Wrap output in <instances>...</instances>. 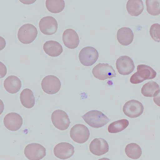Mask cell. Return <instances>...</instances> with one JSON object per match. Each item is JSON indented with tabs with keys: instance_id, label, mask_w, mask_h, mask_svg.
<instances>
[{
	"instance_id": "24",
	"label": "cell",
	"mask_w": 160,
	"mask_h": 160,
	"mask_svg": "<svg viewBox=\"0 0 160 160\" xmlns=\"http://www.w3.org/2000/svg\"><path fill=\"white\" fill-rule=\"evenodd\" d=\"M125 151L127 157L133 159H139L141 157L142 153L141 147L137 144L134 143H130L127 145Z\"/></svg>"
},
{
	"instance_id": "25",
	"label": "cell",
	"mask_w": 160,
	"mask_h": 160,
	"mask_svg": "<svg viewBox=\"0 0 160 160\" xmlns=\"http://www.w3.org/2000/svg\"><path fill=\"white\" fill-rule=\"evenodd\" d=\"M129 122L126 119L118 120L112 123L108 127V131L110 133H117L125 130L128 126Z\"/></svg>"
},
{
	"instance_id": "18",
	"label": "cell",
	"mask_w": 160,
	"mask_h": 160,
	"mask_svg": "<svg viewBox=\"0 0 160 160\" xmlns=\"http://www.w3.org/2000/svg\"><path fill=\"white\" fill-rule=\"evenodd\" d=\"M22 82L16 76L11 75L8 77L4 82V87L8 92L14 94L17 93L21 89Z\"/></svg>"
},
{
	"instance_id": "17",
	"label": "cell",
	"mask_w": 160,
	"mask_h": 160,
	"mask_svg": "<svg viewBox=\"0 0 160 160\" xmlns=\"http://www.w3.org/2000/svg\"><path fill=\"white\" fill-rule=\"evenodd\" d=\"M134 35L129 28L123 27L119 29L117 34L118 42L122 46H129L133 41Z\"/></svg>"
},
{
	"instance_id": "9",
	"label": "cell",
	"mask_w": 160,
	"mask_h": 160,
	"mask_svg": "<svg viewBox=\"0 0 160 160\" xmlns=\"http://www.w3.org/2000/svg\"><path fill=\"white\" fill-rule=\"evenodd\" d=\"M24 154L29 160H41L46 156V149L40 144L31 143L25 147Z\"/></svg>"
},
{
	"instance_id": "2",
	"label": "cell",
	"mask_w": 160,
	"mask_h": 160,
	"mask_svg": "<svg viewBox=\"0 0 160 160\" xmlns=\"http://www.w3.org/2000/svg\"><path fill=\"white\" fill-rule=\"evenodd\" d=\"M157 73L149 66L140 65L137 67V72L132 75L130 79L131 83L137 84L147 79H153Z\"/></svg>"
},
{
	"instance_id": "1",
	"label": "cell",
	"mask_w": 160,
	"mask_h": 160,
	"mask_svg": "<svg viewBox=\"0 0 160 160\" xmlns=\"http://www.w3.org/2000/svg\"><path fill=\"white\" fill-rule=\"evenodd\" d=\"M82 117L88 125L94 128L104 126L110 121L105 115L98 110L89 111Z\"/></svg>"
},
{
	"instance_id": "8",
	"label": "cell",
	"mask_w": 160,
	"mask_h": 160,
	"mask_svg": "<svg viewBox=\"0 0 160 160\" xmlns=\"http://www.w3.org/2000/svg\"><path fill=\"white\" fill-rule=\"evenodd\" d=\"M51 119L55 127L60 130L67 129L71 123L68 115L61 110L54 111L51 115Z\"/></svg>"
},
{
	"instance_id": "26",
	"label": "cell",
	"mask_w": 160,
	"mask_h": 160,
	"mask_svg": "<svg viewBox=\"0 0 160 160\" xmlns=\"http://www.w3.org/2000/svg\"><path fill=\"white\" fill-rule=\"evenodd\" d=\"M147 10L149 14L157 16L160 13V2L157 0H146Z\"/></svg>"
},
{
	"instance_id": "19",
	"label": "cell",
	"mask_w": 160,
	"mask_h": 160,
	"mask_svg": "<svg viewBox=\"0 0 160 160\" xmlns=\"http://www.w3.org/2000/svg\"><path fill=\"white\" fill-rule=\"evenodd\" d=\"M43 49L46 54L51 57H57L63 51L62 45L58 42L49 41L44 44Z\"/></svg>"
},
{
	"instance_id": "14",
	"label": "cell",
	"mask_w": 160,
	"mask_h": 160,
	"mask_svg": "<svg viewBox=\"0 0 160 160\" xmlns=\"http://www.w3.org/2000/svg\"><path fill=\"white\" fill-rule=\"evenodd\" d=\"M4 125L6 128L12 131L19 130L23 123V119L17 113L11 112L6 115L3 119Z\"/></svg>"
},
{
	"instance_id": "16",
	"label": "cell",
	"mask_w": 160,
	"mask_h": 160,
	"mask_svg": "<svg viewBox=\"0 0 160 160\" xmlns=\"http://www.w3.org/2000/svg\"><path fill=\"white\" fill-rule=\"evenodd\" d=\"M62 38L64 44L68 48L75 49L79 45V36L73 29H68L65 30L62 35Z\"/></svg>"
},
{
	"instance_id": "10",
	"label": "cell",
	"mask_w": 160,
	"mask_h": 160,
	"mask_svg": "<svg viewBox=\"0 0 160 160\" xmlns=\"http://www.w3.org/2000/svg\"><path fill=\"white\" fill-rule=\"evenodd\" d=\"M143 111L144 107L142 103L134 99L127 102L123 108L124 113L131 118L139 117L142 114Z\"/></svg>"
},
{
	"instance_id": "15",
	"label": "cell",
	"mask_w": 160,
	"mask_h": 160,
	"mask_svg": "<svg viewBox=\"0 0 160 160\" xmlns=\"http://www.w3.org/2000/svg\"><path fill=\"white\" fill-rule=\"evenodd\" d=\"M109 149L108 143L105 140L102 138H95L91 142L89 146L91 153L97 156L107 153Z\"/></svg>"
},
{
	"instance_id": "6",
	"label": "cell",
	"mask_w": 160,
	"mask_h": 160,
	"mask_svg": "<svg viewBox=\"0 0 160 160\" xmlns=\"http://www.w3.org/2000/svg\"><path fill=\"white\" fill-rule=\"evenodd\" d=\"M41 86L45 93L53 95L57 93L61 89V83L58 77L54 75H50L43 78Z\"/></svg>"
},
{
	"instance_id": "11",
	"label": "cell",
	"mask_w": 160,
	"mask_h": 160,
	"mask_svg": "<svg viewBox=\"0 0 160 160\" xmlns=\"http://www.w3.org/2000/svg\"><path fill=\"white\" fill-rule=\"evenodd\" d=\"M39 25L42 32L46 35L54 34L58 28L57 20L51 16H47L42 18L39 21Z\"/></svg>"
},
{
	"instance_id": "12",
	"label": "cell",
	"mask_w": 160,
	"mask_h": 160,
	"mask_svg": "<svg viewBox=\"0 0 160 160\" xmlns=\"http://www.w3.org/2000/svg\"><path fill=\"white\" fill-rule=\"evenodd\" d=\"M116 66L118 73L123 75L130 74L135 67L133 60L127 56H122L118 59Z\"/></svg>"
},
{
	"instance_id": "7",
	"label": "cell",
	"mask_w": 160,
	"mask_h": 160,
	"mask_svg": "<svg viewBox=\"0 0 160 160\" xmlns=\"http://www.w3.org/2000/svg\"><path fill=\"white\" fill-rule=\"evenodd\" d=\"M90 131L85 125L78 124L74 125L71 129V138L76 142L82 144L86 142L89 138Z\"/></svg>"
},
{
	"instance_id": "27",
	"label": "cell",
	"mask_w": 160,
	"mask_h": 160,
	"mask_svg": "<svg viewBox=\"0 0 160 160\" xmlns=\"http://www.w3.org/2000/svg\"><path fill=\"white\" fill-rule=\"evenodd\" d=\"M160 25L158 23H155L151 27L150 33L151 37L154 41L160 42Z\"/></svg>"
},
{
	"instance_id": "3",
	"label": "cell",
	"mask_w": 160,
	"mask_h": 160,
	"mask_svg": "<svg viewBox=\"0 0 160 160\" xmlns=\"http://www.w3.org/2000/svg\"><path fill=\"white\" fill-rule=\"evenodd\" d=\"M38 31L33 25L27 23L22 26L18 32V38L24 44H29L33 42L37 37Z\"/></svg>"
},
{
	"instance_id": "13",
	"label": "cell",
	"mask_w": 160,
	"mask_h": 160,
	"mask_svg": "<svg viewBox=\"0 0 160 160\" xmlns=\"http://www.w3.org/2000/svg\"><path fill=\"white\" fill-rule=\"evenodd\" d=\"M74 148L71 144L62 142L54 148V153L55 157L60 159L65 160L70 158L74 153Z\"/></svg>"
},
{
	"instance_id": "22",
	"label": "cell",
	"mask_w": 160,
	"mask_h": 160,
	"mask_svg": "<svg viewBox=\"0 0 160 160\" xmlns=\"http://www.w3.org/2000/svg\"><path fill=\"white\" fill-rule=\"evenodd\" d=\"M160 92V87L158 84L153 81L148 82L144 85L141 89L142 94L146 97H157Z\"/></svg>"
},
{
	"instance_id": "20",
	"label": "cell",
	"mask_w": 160,
	"mask_h": 160,
	"mask_svg": "<svg viewBox=\"0 0 160 160\" xmlns=\"http://www.w3.org/2000/svg\"><path fill=\"white\" fill-rule=\"evenodd\" d=\"M126 8L131 16L138 17L142 12L144 6L142 0H129L127 2Z\"/></svg>"
},
{
	"instance_id": "23",
	"label": "cell",
	"mask_w": 160,
	"mask_h": 160,
	"mask_svg": "<svg viewBox=\"0 0 160 160\" xmlns=\"http://www.w3.org/2000/svg\"><path fill=\"white\" fill-rule=\"evenodd\" d=\"M46 6L50 12L58 13L61 12L65 7V2L63 0H47Z\"/></svg>"
},
{
	"instance_id": "5",
	"label": "cell",
	"mask_w": 160,
	"mask_h": 160,
	"mask_svg": "<svg viewBox=\"0 0 160 160\" xmlns=\"http://www.w3.org/2000/svg\"><path fill=\"white\" fill-rule=\"evenodd\" d=\"M92 72L95 78L102 81L115 78L117 75L113 67L108 63H99L93 68Z\"/></svg>"
},
{
	"instance_id": "4",
	"label": "cell",
	"mask_w": 160,
	"mask_h": 160,
	"mask_svg": "<svg viewBox=\"0 0 160 160\" xmlns=\"http://www.w3.org/2000/svg\"><path fill=\"white\" fill-rule=\"evenodd\" d=\"M99 53L98 50L91 47L83 48L79 54V58L82 65L89 67L93 65L98 60Z\"/></svg>"
},
{
	"instance_id": "21",
	"label": "cell",
	"mask_w": 160,
	"mask_h": 160,
	"mask_svg": "<svg viewBox=\"0 0 160 160\" xmlns=\"http://www.w3.org/2000/svg\"><path fill=\"white\" fill-rule=\"evenodd\" d=\"M20 100L23 107L31 109L35 104V98L33 92L31 89L26 88L22 90L20 94Z\"/></svg>"
}]
</instances>
